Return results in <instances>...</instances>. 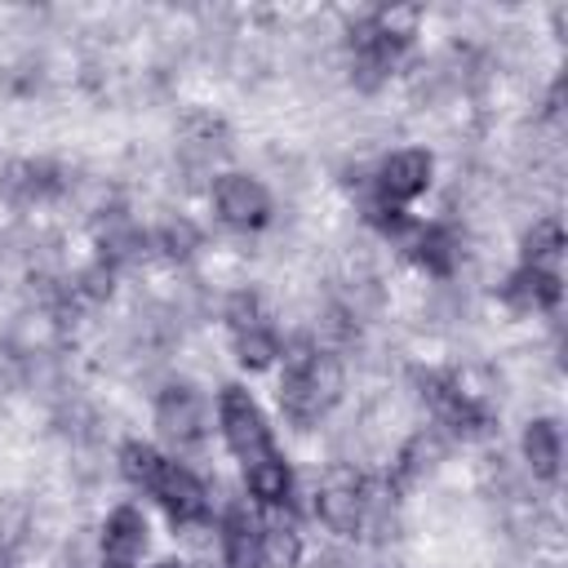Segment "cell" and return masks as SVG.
<instances>
[{"instance_id":"1","label":"cell","mask_w":568,"mask_h":568,"mask_svg":"<svg viewBox=\"0 0 568 568\" xmlns=\"http://www.w3.org/2000/svg\"><path fill=\"white\" fill-rule=\"evenodd\" d=\"M342 390V368L333 355H324L311 342H293L284 355V377H280V404L293 422H315L328 413V404Z\"/></svg>"},{"instance_id":"2","label":"cell","mask_w":568,"mask_h":568,"mask_svg":"<svg viewBox=\"0 0 568 568\" xmlns=\"http://www.w3.org/2000/svg\"><path fill=\"white\" fill-rule=\"evenodd\" d=\"M222 430H226V444L244 457V466L271 453V430H266L257 404L240 386H226L222 390Z\"/></svg>"},{"instance_id":"3","label":"cell","mask_w":568,"mask_h":568,"mask_svg":"<svg viewBox=\"0 0 568 568\" xmlns=\"http://www.w3.org/2000/svg\"><path fill=\"white\" fill-rule=\"evenodd\" d=\"M146 493L173 515V524H195V519L209 515L204 484L186 466H178V462H160L155 475H151V484H146Z\"/></svg>"},{"instance_id":"4","label":"cell","mask_w":568,"mask_h":568,"mask_svg":"<svg viewBox=\"0 0 568 568\" xmlns=\"http://www.w3.org/2000/svg\"><path fill=\"white\" fill-rule=\"evenodd\" d=\"M364 506H368V497H364V479L355 470L337 466L324 475V484L315 493V510L333 532H355L364 524Z\"/></svg>"},{"instance_id":"5","label":"cell","mask_w":568,"mask_h":568,"mask_svg":"<svg viewBox=\"0 0 568 568\" xmlns=\"http://www.w3.org/2000/svg\"><path fill=\"white\" fill-rule=\"evenodd\" d=\"M213 195H217L222 217L235 222V226H257V222H266V213H271L266 191H262L253 178H244V173H226Z\"/></svg>"},{"instance_id":"6","label":"cell","mask_w":568,"mask_h":568,"mask_svg":"<svg viewBox=\"0 0 568 568\" xmlns=\"http://www.w3.org/2000/svg\"><path fill=\"white\" fill-rule=\"evenodd\" d=\"M155 422H160V430H164L169 439L191 444V439L204 435V399H200L195 390H186V386H173V390L160 395Z\"/></svg>"},{"instance_id":"7","label":"cell","mask_w":568,"mask_h":568,"mask_svg":"<svg viewBox=\"0 0 568 568\" xmlns=\"http://www.w3.org/2000/svg\"><path fill=\"white\" fill-rule=\"evenodd\" d=\"M426 182H430V155L426 151H399L382 164L377 191H382V204H399V200H413L417 191H426Z\"/></svg>"},{"instance_id":"8","label":"cell","mask_w":568,"mask_h":568,"mask_svg":"<svg viewBox=\"0 0 568 568\" xmlns=\"http://www.w3.org/2000/svg\"><path fill=\"white\" fill-rule=\"evenodd\" d=\"M142 546H146V519L133 506H120L106 519V537H102L106 568H133V559L142 555Z\"/></svg>"},{"instance_id":"9","label":"cell","mask_w":568,"mask_h":568,"mask_svg":"<svg viewBox=\"0 0 568 568\" xmlns=\"http://www.w3.org/2000/svg\"><path fill=\"white\" fill-rule=\"evenodd\" d=\"M222 555H226V568H257L262 564V528L240 506L222 524Z\"/></svg>"},{"instance_id":"10","label":"cell","mask_w":568,"mask_h":568,"mask_svg":"<svg viewBox=\"0 0 568 568\" xmlns=\"http://www.w3.org/2000/svg\"><path fill=\"white\" fill-rule=\"evenodd\" d=\"M422 395L430 399V408H435L453 430H479V426H484V413L470 404V395H466V390H457V386H448V382L426 377V390H422Z\"/></svg>"},{"instance_id":"11","label":"cell","mask_w":568,"mask_h":568,"mask_svg":"<svg viewBox=\"0 0 568 568\" xmlns=\"http://www.w3.org/2000/svg\"><path fill=\"white\" fill-rule=\"evenodd\" d=\"M248 493H253L257 501H266V506H280V501L288 497V466H284L275 453L248 462Z\"/></svg>"},{"instance_id":"12","label":"cell","mask_w":568,"mask_h":568,"mask_svg":"<svg viewBox=\"0 0 568 568\" xmlns=\"http://www.w3.org/2000/svg\"><path fill=\"white\" fill-rule=\"evenodd\" d=\"M506 297L519 302V306H550V302L559 297V280H555V271L524 266V271L506 284Z\"/></svg>"},{"instance_id":"13","label":"cell","mask_w":568,"mask_h":568,"mask_svg":"<svg viewBox=\"0 0 568 568\" xmlns=\"http://www.w3.org/2000/svg\"><path fill=\"white\" fill-rule=\"evenodd\" d=\"M524 453H528V462L541 479H555V470H559V430L550 422H532L528 435H524Z\"/></svg>"},{"instance_id":"14","label":"cell","mask_w":568,"mask_h":568,"mask_svg":"<svg viewBox=\"0 0 568 568\" xmlns=\"http://www.w3.org/2000/svg\"><path fill=\"white\" fill-rule=\"evenodd\" d=\"M262 559H266L271 568H297L302 541H297L293 524H266V528H262Z\"/></svg>"},{"instance_id":"15","label":"cell","mask_w":568,"mask_h":568,"mask_svg":"<svg viewBox=\"0 0 568 568\" xmlns=\"http://www.w3.org/2000/svg\"><path fill=\"white\" fill-rule=\"evenodd\" d=\"M559 248H564V231H559V222H537L532 231H528V240H524V257H528V266H537V271H546L555 257H559Z\"/></svg>"},{"instance_id":"16","label":"cell","mask_w":568,"mask_h":568,"mask_svg":"<svg viewBox=\"0 0 568 568\" xmlns=\"http://www.w3.org/2000/svg\"><path fill=\"white\" fill-rule=\"evenodd\" d=\"M413 248H417V262H422V266H430V271H448V266H453V235H448V231H439V226L417 231Z\"/></svg>"},{"instance_id":"17","label":"cell","mask_w":568,"mask_h":568,"mask_svg":"<svg viewBox=\"0 0 568 568\" xmlns=\"http://www.w3.org/2000/svg\"><path fill=\"white\" fill-rule=\"evenodd\" d=\"M271 355H280V342H275L262 324L240 333V364H248V368H266V364H271Z\"/></svg>"},{"instance_id":"18","label":"cell","mask_w":568,"mask_h":568,"mask_svg":"<svg viewBox=\"0 0 568 568\" xmlns=\"http://www.w3.org/2000/svg\"><path fill=\"white\" fill-rule=\"evenodd\" d=\"M27 501H18V497H9V501H0V550H9V546H18L22 541V532H27Z\"/></svg>"},{"instance_id":"19","label":"cell","mask_w":568,"mask_h":568,"mask_svg":"<svg viewBox=\"0 0 568 568\" xmlns=\"http://www.w3.org/2000/svg\"><path fill=\"white\" fill-rule=\"evenodd\" d=\"M191 244H195V231H191L186 222H173V226L164 231V253L182 257V253H191Z\"/></svg>"},{"instance_id":"20","label":"cell","mask_w":568,"mask_h":568,"mask_svg":"<svg viewBox=\"0 0 568 568\" xmlns=\"http://www.w3.org/2000/svg\"><path fill=\"white\" fill-rule=\"evenodd\" d=\"M0 568H9V559H4V550H0Z\"/></svg>"},{"instance_id":"21","label":"cell","mask_w":568,"mask_h":568,"mask_svg":"<svg viewBox=\"0 0 568 568\" xmlns=\"http://www.w3.org/2000/svg\"><path fill=\"white\" fill-rule=\"evenodd\" d=\"M160 568H182V564H160Z\"/></svg>"}]
</instances>
